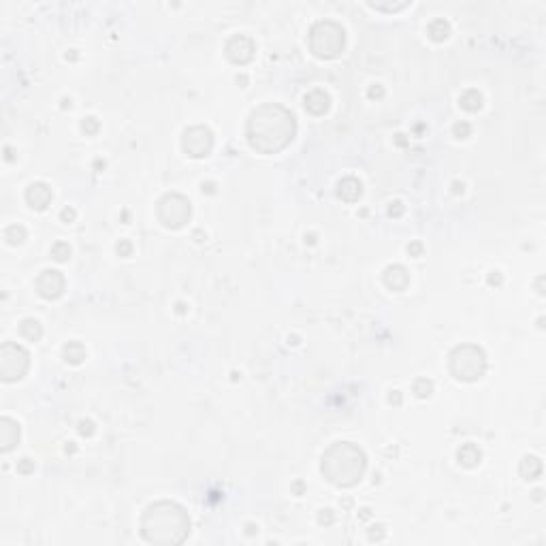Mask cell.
<instances>
[{
  "instance_id": "1",
  "label": "cell",
  "mask_w": 546,
  "mask_h": 546,
  "mask_svg": "<svg viewBox=\"0 0 546 546\" xmlns=\"http://www.w3.org/2000/svg\"><path fill=\"white\" fill-rule=\"evenodd\" d=\"M297 122L294 115L282 105H263L250 113L246 137L250 147L261 154L282 151L294 139Z\"/></svg>"
},
{
  "instance_id": "2",
  "label": "cell",
  "mask_w": 546,
  "mask_h": 546,
  "mask_svg": "<svg viewBox=\"0 0 546 546\" xmlns=\"http://www.w3.org/2000/svg\"><path fill=\"white\" fill-rule=\"evenodd\" d=\"M141 533L149 544H180L190 533V518L182 506L158 501L143 512Z\"/></svg>"
},
{
  "instance_id": "3",
  "label": "cell",
  "mask_w": 546,
  "mask_h": 546,
  "mask_svg": "<svg viewBox=\"0 0 546 546\" xmlns=\"http://www.w3.org/2000/svg\"><path fill=\"white\" fill-rule=\"evenodd\" d=\"M365 452L350 442H337L322 454V474L337 487H354L365 474Z\"/></svg>"
},
{
  "instance_id": "4",
  "label": "cell",
  "mask_w": 546,
  "mask_h": 546,
  "mask_svg": "<svg viewBox=\"0 0 546 546\" xmlns=\"http://www.w3.org/2000/svg\"><path fill=\"white\" fill-rule=\"evenodd\" d=\"M346 47V32L337 22H318L309 30V49L318 58H337Z\"/></svg>"
},
{
  "instance_id": "5",
  "label": "cell",
  "mask_w": 546,
  "mask_h": 546,
  "mask_svg": "<svg viewBox=\"0 0 546 546\" xmlns=\"http://www.w3.org/2000/svg\"><path fill=\"white\" fill-rule=\"evenodd\" d=\"M487 371V359L485 352L474 344H463L454 348L450 354V373L456 380L474 382L480 380Z\"/></svg>"
},
{
  "instance_id": "6",
  "label": "cell",
  "mask_w": 546,
  "mask_h": 546,
  "mask_svg": "<svg viewBox=\"0 0 546 546\" xmlns=\"http://www.w3.org/2000/svg\"><path fill=\"white\" fill-rule=\"evenodd\" d=\"M158 220L165 228H182L192 216L190 201L182 194H165L158 201Z\"/></svg>"
},
{
  "instance_id": "7",
  "label": "cell",
  "mask_w": 546,
  "mask_h": 546,
  "mask_svg": "<svg viewBox=\"0 0 546 546\" xmlns=\"http://www.w3.org/2000/svg\"><path fill=\"white\" fill-rule=\"evenodd\" d=\"M30 367V354L22 346L7 342L0 348V375L5 382L22 380Z\"/></svg>"
},
{
  "instance_id": "8",
  "label": "cell",
  "mask_w": 546,
  "mask_h": 546,
  "mask_svg": "<svg viewBox=\"0 0 546 546\" xmlns=\"http://www.w3.org/2000/svg\"><path fill=\"white\" fill-rule=\"evenodd\" d=\"M182 149L190 158H205L213 149V132L205 126H192L184 132Z\"/></svg>"
},
{
  "instance_id": "9",
  "label": "cell",
  "mask_w": 546,
  "mask_h": 546,
  "mask_svg": "<svg viewBox=\"0 0 546 546\" xmlns=\"http://www.w3.org/2000/svg\"><path fill=\"white\" fill-rule=\"evenodd\" d=\"M64 288H66V280L58 269H47L37 277V292L47 301L60 299L64 294Z\"/></svg>"
},
{
  "instance_id": "10",
  "label": "cell",
  "mask_w": 546,
  "mask_h": 546,
  "mask_svg": "<svg viewBox=\"0 0 546 546\" xmlns=\"http://www.w3.org/2000/svg\"><path fill=\"white\" fill-rule=\"evenodd\" d=\"M254 51H256L254 41L250 37H244V34H235L226 43V58L232 64H248L254 58Z\"/></svg>"
},
{
  "instance_id": "11",
  "label": "cell",
  "mask_w": 546,
  "mask_h": 546,
  "mask_svg": "<svg viewBox=\"0 0 546 546\" xmlns=\"http://www.w3.org/2000/svg\"><path fill=\"white\" fill-rule=\"evenodd\" d=\"M51 199H53L51 188L45 182H34V184H30L28 188H26V203H28L32 209H37V211L47 209Z\"/></svg>"
},
{
  "instance_id": "12",
  "label": "cell",
  "mask_w": 546,
  "mask_h": 546,
  "mask_svg": "<svg viewBox=\"0 0 546 546\" xmlns=\"http://www.w3.org/2000/svg\"><path fill=\"white\" fill-rule=\"evenodd\" d=\"M384 284H386L391 290L401 292V290L408 288V284H410V273L406 271L404 265H391V267H386V269H384Z\"/></svg>"
},
{
  "instance_id": "13",
  "label": "cell",
  "mask_w": 546,
  "mask_h": 546,
  "mask_svg": "<svg viewBox=\"0 0 546 546\" xmlns=\"http://www.w3.org/2000/svg\"><path fill=\"white\" fill-rule=\"evenodd\" d=\"M17 442H20V425L5 416L0 420V444H3V452H9Z\"/></svg>"
},
{
  "instance_id": "14",
  "label": "cell",
  "mask_w": 546,
  "mask_h": 546,
  "mask_svg": "<svg viewBox=\"0 0 546 546\" xmlns=\"http://www.w3.org/2000/svg\"><path fill=\"white\" fill-rule=\"evenodd\" d=\"M337 194H339V199H342V201H346V203H354V201L361 199V194H363V184L356 180V177L348 175V177H344V180L337 184Z\"/></svg>"
},
{
  "instance_id": "15",
  "label": "cell",
  "mask_w": 546,
  "mask_h": 546,
  "mask_svg": "<svg viewBox=\"0 0 546 546\" xmlns=\"http://www.w3.org/2000/svg\"><path fill=\"white\" fill-rule=\"evenodd\" d=\"M331 107V96L325 92V90H311L307 96H305V109L311 113V115H325Z\"/></svg>"
},
{
  "instance_id": "16",
  "label": "cell",
  "mask_w": 546,
  "mask_h": 546,
  "mask_svg": "<svg viewBox=\"0 0 546 546\" xmlns=\"http://www.w3.org/2000/svg\"><path fill=\"white\" fill-rule=\"evenodd\" d=\"M456 461H459L463 467H476L482 461V452L476 444H463L459 452H456Z\"/></svg>"
},
{
  "instance_id": "17",
  "label": "cell",
  "mask_w": 546,
  "mask_h": 546,
  "mask_svg": "<svg viewBox=\"0 0 546 546\" xmlns=\"http://www.w3.org/2000/svg\"><path fill=\"white\" fill-rule=\"evenodd\" d=\"M518 472H521V476L525 480L540 478V474H542V461L538 459V456H525V459L521 461V467H518Z\"/></svg>"
},
{
  "instance_id": "18",
  "label": "cell",
  "mask_w": 546,
  "mask_h": 546,
  "mask_svg": "<svg viewBox=\"0 0 546 546\" xmlns=\"http://www.w3.org/2000/svg\"><path fill=\"white\" fill-rule=\"evenodd\" d=\"M20 335H22L24 339H28V342H39V339L43 337V327H41V322L34 320V318H26V320H22V325H20Z\"/></svg>"
},
{
  "instance_id": "19",
  "label": "cell",
  "mask_w": 546,
  "mask_h": 546,
  "mask_svg": "<svg viewBox=\"0 0 546 546\" xmlns=\"http://www.w3.org/2000/svg\"><path fill=\"white\" fill-rule=\"evenodd\" d=\"M459 105L463 107L465 111H470V113H476L482 109V94L478 90H467V92H463L459 96Z\"/></svg>"
},
{
  "instance_id": "20",
  "label": "cell",
  "mask_w": 546,
  "mask_h": 546,
  "mask_svg": "<svg viewBox=\"0 0 546 546\" xmlns=\"http://www.w3.org/2000/svg\"><path fill=\"white\" fill-rule=\"evenodd\" d=\"M427 34H429V39H431V41L442 43V41L448 39V34H450V24L446 22V20H435V22L429 24Z\"/></svg>"
},
{
  "instance_id": "21",
  "label": "cell",
  "mask_w": 546,
  "mask_h": 546,
  "mask_svg": "<svg viewBox=\"0 0 546 546\" xmlns=\"http://www.w3.org/2000/svg\"><path fill=\"white\" fill-rule=\"evenodd\" d=\"M86 359V348L82 342H68L64 346V361L70 365H79Z\"/></svg>"
},
{
  "instance_id": "22",
  "label": "cell",
  "mask_w": 546,
  "mask_h": 546,
  "mask_svg": "<svg viewBox=\"0 0 546 546\" xmlns=\"http://www.w3.org/2000/svg\"><path fill=\"white\" fill-rule=\"evenodd\" d=\"M5 239H7L9 246H20V244H24V239H26V228H24L22 224H11V226H7V230H5Z\"/></svg>"
},
{
  "instance_id": "23",
  "label": "cell",
  "mask_w": 546,
  "mask_h": 546,
  "mask_svg": "<svg viewBox=\"0 0 546 546\" xmlns=\"http://www.w3.org/2000/svg\"><path fill=\"white\" fill-rule=\"evenodd\" d=\"M414 393H416V397H420V399L431 397V393H433V382L427 380V378H418V380L414 382Z\"/></svg>"
},
{
  "instance_id": "24",
  "label": "cell",
  "mask_w": 546,
  "mask_h": 546,
  "mask_svg": "<svg viewBox=\"0 0 546 546\" xmlns=\"http://www.w3.org/2000/svg\"><path fill=\"white\" fill-rule=\"evenodd\" d=\"M51 256L56 258L58 263H64L70 256V246L66 244V241H58V244H53V248H51Z\"/></svg>"
},
{
  "instance_id": "25",
  "label": "cell",
  "mask_w": 546,
  "mask_h": 546,
  "mask_svg": "<svg viewBox=\"0 0 546 546\" xmlns=\"http://www.w3.org/2000/svg\"><path fill=\"white\" fill-rule=\"evenodd\" d=\"M452 135L456 139H467L472 135V126H470L467 122H456L454 126H452Z\"/></svg>"
},
{
  "instance_id": "26",
  "label": "cell",
  "mask_w": 546,
  "mask_h": 546,
  "mask_svg": "<svg viewBox=\"0 0 546 546\" xmlns=\"http://www.w3.org/2000/svg\"><path fill=\"white\" fill-rule=\"evenodd\" d=\"M98 128H101V124H98V120L96 118H84V122H82V130L86 132V135H96L98 132Z\"/></svg>"
},
{
  "instance_id": "27",
  "label": "cell",
  "mask_w": 546,
  "mask_h": 546,
  "mask_svg": "<svg viewBox=\"0 0 546 546\" xmlns=\"http://www.w3.org/2000/svg\"><path fill=\"white\" fill-rule=\"evenodd\" d=\"M94 431H96V429H94V423H92V420H79V435L90 437Z\"/></svg>"
},
{
  "instance_id": "28",
  "label": "cell",
  "mask_w": 546,
  "mask_h": 546,
  "mask_svg": "<svg viewBox=\"0 0 546 546\" xmlns=\"http://www.w3.org/2000/svg\"><path fill=\"white\" fill-rule=\"evenodd\" d=\"M335 521V514H333V510H320V514H318V523L320 525H333Z\"/></svg>"
},
{
  "instance_id": "29",
  "label": "cell",
  "mask_w": 546,
  "mask_h": 546,
  "mask_svg": "<svg viewBox=\"0 0 546 546\" xmlns=\"http://www.w3.org/2000/svg\"><path fill=\"white\" fill-rule=\"evenodd\" d=\"M115 250H118L120 256H130L132 254V244L128 239H120V244L115 246Z\"/></svg>"
},
{
  "instance_id": "30",
  "label": "cell",
  "mask_w": 546,
  "mask_h": 546,
  "mask_svg": "<svg viewBox=\"0 0 546 546\" xmlns=\"http://www.w3.org/2000/svg\"><path fill=\"white\" fill-rule=\"evenodd\" d=\"M75 218H77V211L73 209V207H64L60 211V220L64 222V224H70V222H75Z\"/></svg>"
},
{
  "instance_id": "31",
  "label": "cell",
  "mask_w": 546,
  "mask_h": 546,
  "mask_svg": "<svg viewBox=\"0 0 546 546\" xmlns=\"http://www.w3.org/2000/svg\"><path fill=\"white\" fill-rule=\"evenodd\" d=\"M423 241H412V244H408V254L410 256H414V258H418V256H423Z\"/></svg>"
},
{
  "instance_id": "32",
  "label": "cell",
  "mask_w": 546,
  "mask_h": 546,
  "mask_svg": "<svg viewBox=\"0 0 546 546\" xmlns=\"http://www.w3.org/2000/svg\"><path fill=\"white\" fill-rule=\"evenodd\" d=\"M17 472L20 474H32L34 472V461H30V459H22L20 463H17Z\"/></svg>"
},
{
  "instance_id": "33",
  "label": "cell",
  "mask_w": 546,
  "mask_h": 546,
  "mask_svg": "<svg viewBox=\"0 0 546 546\" xmlns=\"http://www.w3.org/2000/svg\"><path fill=\"white\" fill-rule=\"evenodd\" d=\"M404 211H406L404 203H401V201H395V203H391V207H388V216H393V218H399Z\"/></svg>"
},
{
  "instance_id": "34",
  "label": "cell",
  "mask_w": 546,
  "mask_h": 546,
  "mask_svg": "<svg viewBox=\"0 0 546 546\" xmlns=\"http://www.w3.org/2000/svg\"><path fill=\"white\" fill-rule=\"evenodd\" d=\"M382 538H384V527L382 525L371 527V529H369V540L373 542V540H382Z\"/></svg>"
},
{
  "instance_id": "35",
  "label": "cell",
  "mask_w": 546,
  "mask_h": 546,
  "mask_svg": "<svg viewBox=\"0 0 546 546\" xmlns=\"http://www.w3.org/2000/svg\"><path fill=\"white\" fill-rule=\"evenodd\" d=\"M487 282H489V286H501V282H504V275H501L499 271H491Z\"/></svg>"
},
{
  "instance_id": "36",
  "label": "cell",
  "mask_w": 546,
  "mask_h": 546,
  "mask_svg": "<svg viewBox=\"0 0 546 546\" xmlns=\"http://www.w3.org/2000/svg\"><path fill=\"white\" fill-rule=\"evenodd\" d=\"M367 96H369L371 101H373V98H382L384 96V88L382 86H371L369 92H367Z\"/></svg>"
},
{
  "instance_id": "37",
  "label": "cell",
  "mask_w": 546,
  "mask_h": 546,
  "mask_svg": "<svg viewBox=\"0 0 546 546\" xmlns=\"http://www.w3.org/2000/svg\"><path fill=\"white\" fill-rule=\"evenodd\" d=\"M388 401H391V404H395V406H401V401H404V399H401V393L399 391H393L391 395H388Z\"/></svg>"
},
{
  "instance_id": "38",
  "label": "cell",
  "mask_w": 546,
  "mask_h": 546,
  "mask_svg": "<svg viewBox=\"0 0 546 546\" xmlns=\"http://www.w3.org/2000/svg\"><path fill=\"white\" fill-rule=\"evenodd\" d=\"M292 491H294V493H297V495H303V491H305V485H303L301 480H299V482H294V485H292Z\"/></svg>"
},
{
  "instance_id": "39",
  "label": "cell",
  "mask_w": 546,
  "mask_h": 546,
  "mask_svg": "<svg viewBox=\"0 0 546 546\" xmlns=\"http://www.w3.org/2000/svg\"><path fill=\"white\" fill-rule=\"evenodd\" d=\"M452 192L454 194H463L465 192V186L461 182H452Z\"/></svg>"
},
{
  "instance_id": "40",
  "label": "cell",
  "mask_w": 546,
  "mask_h": 546,
  "mask_svg": "<svg viewBox=\"0 0 546 546\" xmlns=\"http://www.w3.org/2000/svg\"><path fill=\"white\" fill-rule=\"evenodd\" d=\"M246 533H248V535H254V533H258V527H256L254 523H248V525H246Z\"/></svg>"
},
{
  "instance_id": "41",
  "label": "cell",
  "mask_w": 546,
  "mask_h": 546,
  "mask_svg": "<svg viewBox=\"0 0 546 546\" xmlns=\"http://www.w3.org/2000/svg\"><path fill=\"white\" fill-rule=\"evenodd\" d=\"M237 84H241V88L248 86V77L246 75H237Z\"/></svg>"
},
{
  "instance_id": "42",
  "label": "cell",
  "mask_w": 546,
  "mask_h": 546,
  "mask_svg": "<svg viewBox=\"0 0 546 546\" xmlns=\"http://www.w3.org/2000/svg\"><path fill=\"white\" fill-rule=\"evenodd\" d=\"M62 109H70V98H62Z\"/></svg>"
},
{
  "instance_id": "43",
  "label": "cell",
  "mask_w": 546,
  "mask_h": 546,
  "mask_svg": "<svg viewBox=\"0 0 546 546\" xmlns=\"http://www.w3.org/2000/svg\"><path fill=\"white\" fill-rule=\"evenodd\" d=\"M288 344H292V346H297V344H299V337H297V335H292V337L288 335Z\"/></svg>"
},
{
  "instance_id": "44",
  "label": "cell",
  "mask_w": 546,
  "mask_h": 546,
  "mask_svg": "<svg viewBox=\"0 0 546 546\" xmlns=\"http://www.w3.org/2000/svg\"><path fill=\"white\" fill-rule=\"evenodd\" d=\"M404 137H406V135H397V145H406V143H408Z\"/></svg>"
},
{
  "instance_id": "45",
  "label": "cell",
  "mask_w": 546,
  "mask_h": 546,
  "mask_svg": "<svg viewBox=\"0 0 546 546\" xmlns=\"http://www.w3.org/2000/svg\"><path fill=\"white\" fill-rule=\"evenodd\" d=\"M203 192H213V184H203Z\"/></svg>"
},
{
  "instance_id": "46",
  "label": "cell",
  "mask_w": 546,
  "mask_h": 546,
  "mask_svg": "<svg viewBox=\"0 0 546 546\" xmlns=\"http://www.w3.org/2000/svg\"><path fill=\"white\" fill-rule=\"evenodd\" d=\"M361 512H363V514H361L363 518H369V516H371V514H369V512H371V510H369V508H363V510H361Z\"/></svg>"
},
{
  "instance_id": "47",
  "label": "cell",
  "mask_w": 546,
  "mask_h": 546,
  "mask_svg": "<svg viewBox=\"0 0 546 546\" xmlns=\"http://www.w3.org/2000/svg\"><path fill=\"white\" fill-rule=\"evenodd\" d=\"M177 311H180V314H184V311H186V305H184V303H180V305H177Z\"/></svg>"
}]
</instances>
